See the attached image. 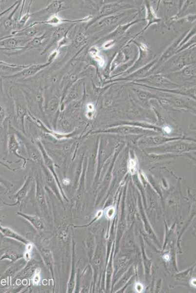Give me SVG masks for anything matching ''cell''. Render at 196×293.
Here are the masks:
<instances>
[{
    "instance_id": "4",
    "label": "cell",
    "mask_w": 196,
    "mask_h": 293,
    "mask_svg": "<svg viewBox=\"0 0 196 293\" xmlns=\"http://www.w3.org/2000/svg\"><path fill=\"white\" fill-rule=\"evenodd\" d=\"M28 220L36 229L41 230L43 228V224L39 218L35 216H31L20 213Z\"/></svg>"
},
{
    "instance_id": "13",
    "label": "cell",
    "mask_w": 196,
    "mask_h": 293,
    "mask_svg": "<svg viewBox=\"0 0 196 293\" xmlns=\"http://www.w3.org/2000/svg\"><path fill=\"white\" fill-rule=\"evenodd\" d=\"M163 130L167 133H169L171 132V128L168 126H164Z\"/></svg>"
},
{
    "instance_id": "5",
    "label": "cell",
    "mask_w": 196,
    "mask_h": 293,
    "mask_svg": "<svg viewBox=\"0 0 196 293\" xmlns=\"http://www.w3.org/2000/svg\"><path fill=\"white\" fill-rule=\"evenodd\" d=\"M21 41L17 38H9L0 42V45H3L8 49L17 48Z\"/></svg>"
},
{
    "instance_id": "15",
    "label": "cell",
    "mask_w": 196,
    "mask_h": 293,
    "mask_svg": "<svg viewBox=\"0 0 196 293\" xmlns=\"http://www.w3.org/2000/svg\"><path fill=\"white\" fill-rule=\"evenodd\" d=\"M13 6L14 5H12V6H11L10 7H9L7 9H6L4 12H2V13H0V17H1L3 14H4V13H5L6 12H7L8 11H9L11 8H12L13 7Z\"/></svg>"
},
{
    "instance_id": "16",
    "label": "cell",
    "mask_w": 196,
    "mask_h": 293,
    "mask_svg": "<svg viewBox=\"0 0 196 293\" xmlns=\"http://www.w3.org/2000/svg\"><path fill=\"white\" fill-rule=\"evenodd\" d=\"M1 188H2V187H1L0 186V189H1Z\"/></svg>"
},
{
    "instance_id": "9",
    "label": "cell",
    "mask_w": 196,
    "mask_h": 293,
    "mask_svg": "<svg viewBox=\"0 0 196 293\" xmlns=\"http://www.w3.org/2000/svg\"><path fill=\"white\" fill-rule=\"evenodd\" d=\"M136 161L133 159H130L129 161L128 168L129 172L131 174H134L136 171Z\"/></svg>"
},
{
    "instance_id": "12",
    "label": "cell",
    "mask_w": 196,
    "mask_h": 293,
    "mask_svg": "<svg viewBox=\"0 0 196 293\" xmlns=\"http://www.w3.org/2000/svg\"><path fill=\"white\" fill-rule=\"evenodd\" d=\"M30 17V15L28 13H26L25 15L21 19V20L19 22V26L21 27L24 25L25 23L26 22V21Z\"/></svg>"
},
{
    "instance_id": "2",
    "label": "cell",
    "mask_w": 196,
    "mask_h": 293,
    "mask_svg": "<svg viewBox=\"0 0 196 293\" xmlns=\"http://www.w3.org/2000/svg\"><path fill=\"white\" fill-rule=\"evenodd\" d=\"M0 231L5 236L12 238L24 244H27L28 242L21 236L20 235L12 230L2 226L0 224Z\"/></svg>"
},
{
    "instance_id": "3",
    "label": "cell",
    "mask_w": 196,
    "mask_h": 293,
    "mask_svg": "<svg viewBox=\"0 0 196 293\" xmlns=\"http://www.w3.org/2000/svg\"><path fill=\"white\" fill-rule=\"evenodd\" d=\"M29 65L9 64L3 62H0V70L2 71H18L26 68Z\"/></svg>"
},
{
    "instance_id": "14",
    "label": "cell",
    "mask_w": 196,
    "mask_h": 293,
    "mask_svg": "<svg viewBox=\"0 0 196 293\" xmlns=\"http://www.w3.org/2000/svg\"><path fill=\"white\" fill-rule=\"evenodd\" d=\"M87 108L88 109V112H92L94 109L93 105L91 104H89L87 106Z\"/></svg>"
},
{
    "instance_id": "1",
    "label": "cell",
    "mask_w": 196,
    "mask_h": 293,
    "mask_svg": "<svg viewBox=\"0 0 196 293\" xmlns=\"http://www.w3.org/2000/svg\"><path fill=\"white\" fill-rule=\"evenodd\" d=\"M49 64V63L44 64H38L29 65L22 72H21L20 74H18L16 75H20V76H22L23 77H28L32 76L44 67H46Z\"/></svg>"
},
{
    "instance_id": "8",
    "label": "cell",
    "mask_w": 196,
    "mask_h": 293,
    "mask_svg": "<svg viewBox=\"0 0 196 293\" xmlns=\"http://www.w3.org/2000/svg\"><path fill=\"white\" fill-rule=\"evenodd\" d=\"M44 38V35L39 37L35 38L29 44L28 46L30 47H33L39 45Z\"/></svg>"
},
{
    "instance_id": "7",
    "label": "cell",
    "mask_w": 196,
    "mask_h": 293,
    "mask_svg": "<svg viewBox=\"0 0 196 293\" xmlns=\"http://www.w3.org/2000/svg\"><path fill=\"white\" fill-rule=\"evenodd\" d=\"M90 53L91 55V56L94 58V59L95 60H96L101 66L103 65L104 61L101 57L98 56L97 50L96 48H95L94 47L91 48L90 51Z\"/></svg>"
},
{
    "instance_id": "6",
    "label": "cell",
    "mask_w": 196,
    "mask_h": 293,
    "mask_svg": "<svg viewBox=\"0 0 196 293\" xmlns=\"http://www.w3.org/2000/svg\"><path fill=\"white\" fill-rule=\"evenodd\" d=\"M61 6V1H54L46 8V10L49 13H56L60 10Z\"/></svg>"
},
{
    "instance_id": "11",
    "label": "cell",
    "mask_w": 196,
    "mask_h": 293,
    "mask_svg": "<svg viewBox=\"0 0 196 293\" xmlns=\"http://www.w3.org/2000/svg\"><path fill=\"white\" fill-rule=\"evenodd\" d=\"M61 21H62L61 19H60L59 17L58 16H54L52 17L49 20L45 22L48 23L50 24H57L59 23Z\"/></svg>"
},
{
    "instance_id": "10",
    "label": "cell",
    "mask_w": 196,
    "mask_h": 293,
    "mask_svg": "<svg viewBox=\"0 0 196 293\" xmlns=\"http://www.w3.org/2000/svg\"><path fill=\"white\" fill-rule=\"evenodd\" d=\"M85 41V37L81 33H79L78 35V36L76 37L75 40V45L78 46L81 45Z\"/></svg>"
}]
</instances>
